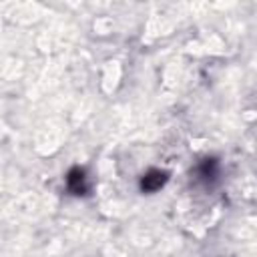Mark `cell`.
I'll use <instances>...</instances> for the list:
<instances>
[{
    "label": "cell",
    "instance_id": "obj_1",
    "mask_svg": "<svg viewBox=\"0 0 257 257\" xmlns=\"http://www.w3.org/2000/svg\"><path fill=\"white\" fill-rule=\"evenodd\" d=\"M68 189L74 193H84L86 191V177L82 169H72L68 175Z\"/></svg>",
    "mask_w": 257,
    "mask_h": 257
},
{
    "label": "cell",
    "instance_id": "obj_2",
    "mask_svg": "<svg viewBox=\"0 0 257 257\" xmlns=\"http://www.w3.org/2000/svg\"><path fill=\"white\" fill-rule=\"evenodd\" d=\"M165 181H167L165 173H161V171H151V173L143 179L141 187H143V191H157L159 187H163Z\"/></svg>",
    "mask_w": 257,
    "mask_h": 257
}]
</instances>
